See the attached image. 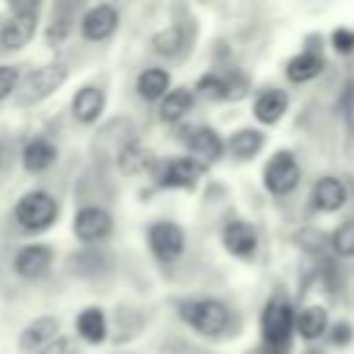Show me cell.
<instances>
[{
	"label": "cell",
	"mask_w": 354,
	"mask_h": 354,
	"mask_svg": "<svg viewBox=\"0 0 354 354\" xmlns=\"http://www.w3.org/2000/svg\"><path fill=\"white\" fill-rule=\"evenodd\" d=\"M296 310L285 296H271L260 313V351L257 354H290Z\"/></svg>",
	"instance_id": "1"
},
{
	"label": "cell",
	"mask_w": 354,
	"mask_h": 354,
	"mask_svg": "<svg viewBox=\"0 0 354 354\" xmlns=\"http://www.w3.org/2000/svg\"><path fill=\"white\" fill-rule=\"evenodd\" d=\"M180 318L205 337H224L232 329V310L213 296H191L177 304Z\"/></svg>",
	"instance_id": "2"
},
{
	"label": "cell",
	"mask_w": 354,
	"mask_h": 354,
	"mask_svg": "<svg viewBox=\"0 0 354 354\" xmlns=\"http://www.w3.org/2000/svg\"><path fill=\"white\" fill-rule=\"evenodd\" d=\"M58 199L50 191L33 188L28 194H22L14 205V221L25 230V232H44L58 221Z\"/></svg>",
	"instance_id": "3"
},
{
	"label": "cell",
	"mask_w": 354,
	"mask_h": 354,
	"mask_svg": "<svg viewBox=\"0 0 354 354\" xmlns=\"http://www.w3.org/2000/svg\"><path fill=\"white\" fill-rule=\"evenodd\" d=\"M69 77V66L64 61H53V64H41L36 69H30L17 88V105H36L47 97H53Z\"/></svg>",
	"instance_id": "4"
},
{
	"label": "cell",
	"mask_w": 354,
	"mask_h": 354,
	"mask_svg": "<svg viewBox=\"0 0 354 354\" xmlns=\"http://www.w3.org/2000/svg\"><path fill=\"white\" fill-rule=\"evenodd\" d=\"M301 183V166L290 149H277L263 166V185L271 196H288Z\"/></svg>",
	"instance_id": "5"
},
{
	"label": "cell",
	"mask_w": 354,
	"mask_h": 354,
	"mask_svg": "<svg viewBox=\"0 0 354 354\" xmlns=\"http://www.w3.org/2000/svg\"><path fill=\"white\" fill-rule=\"evenodd\" d=\"M36 25H39V6L17 3L11 8V14L0 22V50H6V53L22 50L36 36Z\"/></svg>",
	"instance_id": "6"
},
{
	"label": "cell",
	"mask_w": 354,
	"mask_h": 354,
	"mask_svg": "<svg viewBox=\"0 0 354 354\" xmlns=\"http://www.w3.org/2000/svg\"><path fill=\"white\" fill-rule=\"evenodd\" d=\"M177 141L188 152H194V158L202 160L205 166L216 163L224 155V138L207 124H180L177 127Z\"/></svg>",
	"instance_id": "7"
},
{
	"label": "cell",
	"mask_w": 354,
	"mask_h": 354,
	"mask_svg": "<svg viewBox=\"0 0 354 354\" xmlns=\"http://www.w3.org/2000/svg\"><path fill=\"white\" fill-rule=\"evenodd\" d=\"M147 243H149V252L160 260V263H174L183 249H185V232L180 224L174 221H152L149 230H147Z\"/></svg>",
	"instance_id": "8"
},
{
	"label": "cell",
	"mask_w": 354,
	"mask_h": 354,
	"mask_svg": "<svg viewBox=\"0 0 354 354\" xmlns=\"http://www.w3.org/2000/svg\"><path fill=\"white\" fill-rule=\"evenodd\" d=\"M72 232L77 241L83 243H97V241H105L111 232H113V216L100 207V205H86L75 213L72 218Z\"/></svg>",
	"instance_id": "9"
},
{
	"label": "cell",
	"mask_w": 354,
	"mask_h": 354,
	"mask_svg": "<svg viewBox=\"0 0 354 354\" xmlns=\"http://www.w3.org/2000/svg\"><path fill=\"white\" fill-rule=\"evenodd\" d=\"M207 171V166L202 160H196L194 155H183V158H171L160 174H158V185L160 188H180V191H191L196 188V183L202 180V174Z\"/></svg>",
	"instance_id": "10"
},
{
	"label": "cell",
	"mask_w": 354,
	"mask_h": 354,
	"mask_svg": "<svg viewBox=\"0 0 354 354\" xmlns=\"http://www.w3.org/2000/svg\"><path fill=\"white\" fill-rule=\"evenodd\" d=\"M116 25H119V11L111 3H97L86 8L80 17V36L86 41H105L113 36Z\"/></svg>",
	"instance_id": "11"
},
{
	"label": "cell",
	"mask_w": 354,
	"mask_h": 354,
	"mask_svg": "<svg viewBox=\"0 0 354 354\" xmlns=\"http://www.w3.org/2000/svg\"><path fill=\"white\" fill-rule=\"evenodd\" d=\"M58 332H61V321L55 315H39L22 326L17 346L22 354H39L44 346H50L58 337Z\"/></svg>",
	"instance_id": "12"
},
{
	"label": "cell",
	"mask_w": 354,
	"mask_h": 354,
	"mask_svg": "<svg viewBox=\"0 0 354 354\" xmlns=\"http://www.w3.org/2000/svg\"><path fill=\"white\" fill-rule=\"evenodd\" d=\"M53 260H55L53 246H47V243H28V246L17 249V254H14V271L22 279H41L50 271Z\"/></svg>",
	"instance_id": "13"
},
{
	"label": "cell",
	"mask_w": 354,
	"mask_h": 354,
	"mask_svg": "<svg viewBox=\"0 0 354 354\" xmlns=\"http://www.w3.org/2000/svg\"><path fill=\"white\" fill-rule=\"evenodd\" d=\"M221 243L232 257L249 260L257 252V230L243 218H232L221 230Z\"/></svg>",
	"instance_id": "14"
},
{
	"label": "cell",
	"mask_w": 354,
	"mask_h": 354,
	"mask_svg": "<svg viewBox=\"0 0 354 354\" xmlns=\"http://www.w3.org/2000/svg\"><path fill=\"white\" fill-rule=\"evenodd\" d=\"M348 202V188L340 177H318L313 191H310V205L318 210V213H337L343 205Z\"/></svg>",
	"instance_id": "15"
},
{
	"label": "cell",
	"mask_w": 354,
	"mask_h": 354,
	"mask_svg": "<svg viewBox=\"0 0 354 354\" xmlns=\"http://www.w3.org/2000/svg\"><path fill=\"white\" fill-rule=\"evenodd\" d=\"M102 111H105V91L100 86L86 83L72 94V116H75V122L94 124L102 116Z\"/></svg>",
	"instance_id": "16"
},
{
	"label": "cell",
	"mask_w": 354,
	"mask_h": 354,
	"mask_svg": "<svg viewBox=\"0 0 354 354\" xmlns=\"http://www.w3.org/2000/svg\"><path fill=\"white\" fill-rule=\"evenodd\" d=\"M329 329V313L324 304H307L296 313L293 318V332L301 337V340H321Z\"/></svg>",
	"instance_id": "17"
},
{
	"label": "cell",
	"mask_w": 354,
	"mask_h": 354,
	"mask_svg": "<svg viewBox=\"0 0 354 354\" xmlns=\"http://www.w3.org/2000/svg\"><path fill=\"white\" fill-rule=\"evenodd\" d=\"M288 105H290V100H288V94L282 88H266V91H260L254 97L252 113H254V119L260 124H277L285 116Z\"/></svg>",
	"instance_id": "18"
},
{
	"label": "cell",
	"mask_w": 354,
	"mask_h": 354,
	"mask_svg": "<svg viewBox=\"0 0 354 354\" xmlns=\"http://www.w3.org/2000/svg\"><path fill=\"white\" fill-rule=\"evenodd\" d=\"M58 160V149L53 141L47 138H30L25 147H22V169L28 174H39V171H47L53 163Z\"/></svg>",
	"instance_id": "19"
},
{
	"label": "cell",
	"mask_w": 354,
	"mask_h": 354,
	"mask_svg": "<svg viewBox=\"0 0 354 354\" xmlns=\"http://www.w3.org/2000/svg\"><path fill=\"white\" fill-rule=\"evenodd\" d=\"M263 147H266V133L257 130V127H241V130H235V133L224 141V149H227L235 160H252Z\"/></svg>",
	"instance_id": "20"
},
{
	"label": "cell",
	"mask_w": 354,
	"mask_h": 354,
	"mask_svg": "<svg viewBox=\"0 0 354 354\" xmlns=\"http://www.w3.org/2000/svg\"><path fill=\"white\" fill-rule=\"evenodd\" d=\"M324 72V58L315 50H301L285 64V77L290 83H310Z\"/></svg>",
	"instance_id": "21"
},
{
	"label": "cell",
	"mask_w": 354,
	"mask_h": 354,
	"mask_svg": "<svg viewBox=\"0 0 354 354\" xmlns=\"http://www.w3.org/2000/svg\"><path fill=\"white\" fill-rule=\"evenodd\" d=\"M194 91L191 88H185V86H177V88H169V94L160 100V105H158V116H160V122H169V124H177V122H183L188 113H191V108H194Z\"/></svg>",
	"instance_id": "22"
},
{
	"label": "cell",
	"mask_w": 354,
	"mask_h": 354,
	"mask_svg": "<svg viewBox=\"0 0 354 354\" xmlns=\"http://www.w3.org/2000/svg\"><path fill=\"white\" fill-rule=\"evenodd\" d=\"M75 329H77V337H83L91 346H100L102 340H108V318L100 307L80 310L75 318Z\"/></svg>",
	"instance_id": "23"
},
{
	"label": "cell",
	"mask_w": 354,
	"mask_h": 354,
	"mask_svg": "<svg viewBox=\"0 0 354 354\" xmlns=\"http://www.w3.org/2000/svg\"><path fill=\"white\" fill-rule=\"evenodd\" d=\"M169 86H171V75L160 66H149L144 72H138L136 77V91L141 100H149V102H160L166 94H169Z\"/></svg>",
	"instance_id": "24"
},
{
	"label": "cell",
	"mask_w": 354,
	"mask_h": 354,
	"mask_svg": "<svg viewBox=\"0 0 354 354\" xmlns=\"http://www.w3.org/2000/svg\"><path fill=\"white\" fill-rule=\"evenodd\" d=\"M116 166L124 171V174H141L152 166V152L147 147H141L136 138H127L119 149H116Z\"/></svg>",
	"instance_id": "25"
},
{
	"label": "cell",
	"mask_w": 354,
	"mask_h": 354,
	"mask_svg": "<svg viewBox=\"0 0 354 354\" xmlns=\"http://www.w3.org/2000/svg\"><path fill=\"white\" fill-rule=\"evenodd\" d=\"M111 324H113V329H116L113 340H116V343H127V340L138 337V332L144 329L147 318H144V313H141L138 307H130V304H119V307L113 310V318H111Z\"/></svg>",
	"instance_id": "26"
},
{
	"label": "cell",
	"mask_w": 354,
	"mask_h": 354,
	"mask_svg": "<svg viewBox=\"0 0 354 354\" xmlns=\"http://www.w3.org/2000/svg\"><path fill=\"white\" fill-rule=\"evenodd\" d=\"M149 44L160 58H180L188 47V33L183 25H169V28H160Z\"/></svg>",
	"instance_id": "27"
},
{
	"label": "cell",
	"mask_w": 354,
	"mask_h": 354,
	"mask_svg": "<svg viewBox=\"0 0 354 354\" xmlns=\"http://www.w3.org/2000/svg\"><path fill=\"white\" fill-rule=\"evenodd\" d=\"M191 91H194V97L218 102V100H227V80H224V75H218V72H207V75H202V77L194 83Z\"/></svg>",
	"instance_id": "28"
},
{
	"label": "cell",
	"mask_w": 354,
	"mask_h": 354,
	"mask_svg": "<svg viewBox=\"0 0 354 354\" xmlns=\"http://www.w3.org/2000/svg\"><path fill=\"white\" fill-rule=\"evenodd\" d=\"M69 30H72V14H69V8H61V6H55L53 17H50V22H47V30H44V39H47V44H50V47L61 44V41L69 36Z\"/></svg>",
	"instance_id": "29"
},
{
	"label": "cell",
	"mask_w": 354,
	"mask_h": 354,
	"mask_svg": "<svg viewBox=\"0 0 354 354\" xmlns=\"http://www.w3.org/2000/svg\"><path fill=\"white\" fill-rule=\"evenodd\" d=\"M329 246H332L340 257H354V216H351V218H343V221L332 230Z\"/></svg>",
	"instance_id": "30"
},
{
	"label": "cell",
	"mask_w": 354,
	"mask_h": 354,
	"mask_svg": "<svg viewBox=\"0 0 354 354\" xmlns=\"http://www.w3.org/2000/svg\"><path fill=\"white\" fill-rule=\"evenodd\" d=\"M324 337H326L332 346L346 348V346H351V340H354V324H351V321H335V324H329V329H326Z\"/></svg>",
	"instance_id": "31"
},
{
	"label": "cell",
	"mask_w": 354,
	"mask_h": 354,
	"mask_svg": "<svg viewBox=\"0 0 354 354\" xmlns=\"http://www.w3.org/2000/svg\"><path fill=\"white\" fill-rule=\"evenodd\" d=\"M19 80H22V72L19 66H8V64H0V102L8 100L11 94H17L19 88Z\"/></svg>",
	"instance_id": "32"
},
{
	"label": "cell",
	"mask_w": 354,
	"mask_h": 354,
	"mask_svg": "<svg viewBox=\"0 0 354 354\" xmlns=\"http://www.w3.org/2000/svg\"><path fill=\"white\" fill-rule=\"evenodd\" d=\"M329 39H332V47H335L340 55L354 53V30H351V28H335Z\"/></svg>",
	"instance_id": "33"
},
{
	"label": "cell",
	"mask_w": 354,
	"mask_h": 354,
	"mask_svg": "<svg viewBox=\"0 0 354 354\" xmlns=\"http://www.w3.org/2000/svg\"><path fill=\"white\" fill-rule=\"evenodd\" d=\"M224 80H227V100L235 102V100H241V97L249 94V80L243 75L232 72V75H224Z\"/></svg>",
	"instance_id": "34"
},
{
	"label": "cell",
	"mask_w": 354,
	"mask_h": 354,
	"mask_svg": "<svg viewBox=\"0 0 354 354\" xmlns=\"http://www.w3.org/2000/svg\"><path fill=\"white\" fill-rule=\"evenodd\" d=\"M39 354H77V348H75V340L72 337H55L50 346H44Z\"/></svg>",
	"instance_id": "35"
},
{
	"label": "cell",
	"mask_w": 354,
	"mask_h": 354,
	"mask_svg": "<svg viewBox=\"0 0 354 354\" xmlns=\"http://www.w3.org/2000/svg\"><path fill=\"white\" fill-rule=\"evenodd\" d=\"M3 160H6V149L0 147V166H3Z\"/></svg>",
	"instance_id": "36"
},
{
	"label": "cell",
	"mask_w": 354,
	"mask_h": 354,
	"mask_svg": "<svg viewBox=\"0 0 354 354\" xmlns=\"http://www.w3.org/2000/svg\"><path fill=\"white\" fill-rule=\"evenodd\" d=\"M304 354H324V351H315V348H310V351H304Z\"/></svg>",
	"instance_id": "37"
}]
</instances>
